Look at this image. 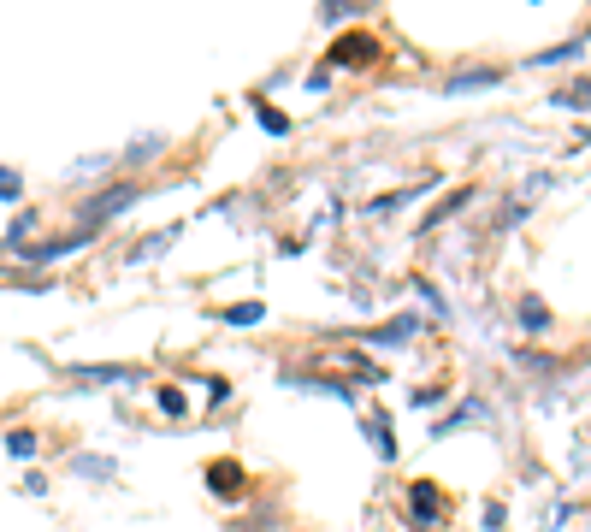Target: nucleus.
Masks as SVG:
<instances>
[{
  "label": "nucleus",
  "instance_id": "1",
  "mask_svg": "<svg viewBox=\"0 0 591 532\" xmlns=\"http://www.w3.org/2000/svg\"><path fill=\"white\" fill-rule=\"evenodd\" d=\"M136 196H142L136 184H107L101 196H89V201H83V225H107V219L131 213V207H136Z\"/></svg>",
  "mask_w": 591,
  "mask_h": 532
},
{
  "label": "nucleus",
  "instance_id": "2",
  "mask_svg": "<svg viewBox=\"0 0 591 532\" xmlns=\"http://www.w3.org/2000/svg\"><path fill=\"white\" fill-rule=\"evenodd\" d=\"M379 54V36H343V42H331V60L337 66H367Z\"/></svg>",
  "mask_w": 591,
  "mask_h": 532
},
{
  "label": "nucleus",
  "instance_id": "3",
  "mask_svg": "<svg viewBox=\"0 0 591 532\" xmlns=\"http://www.w3.org/2000/svg\"><path fill=\"white\" fill-rule=\"evenodd\" d=\"M83 243H89V231H71V237H60V243H42V249H18V255H24V261H60V255H71V249H83Z\"/></svg>",
  "mask_w": 591,
  "mask_h": 532
},
{
  "label": "nucleus",
  "instance_id": "4",
  "mask_svg": "<svg viewBox=\"0 0 591 532\" xmlns=\"http://www.w3.org/2000/svg\"><path fill=\"white\" fill-rule=\"evenodd\" d=\"M207 479H213V491H219V497H243V467H237V462H213V467H207Z\"/></svg>",
  "mask_w": 591,
  "mask_h": 532
},
{
  "label": "nucleus",
  "instance_id": "5",
  "mask_svg": "<svg viewBox=\"0 0 591 532\" xmlns=\"http://www.w3.org/2000/svg\"><path fill=\"white\" fill-rule=\"evenodd\" d=\"M420 332V320H414V314H402V320H391V326H385V332H373L367 337V343H408V337Z\"/></svg>",
  "mask_w": 591,
  "mask_h": 532
},
{
  "label": "nucleus",
  "instance_id": "6",
  "mask_svg": "<svg viewBox=\"0 0 591 532\" xmlns=\"http://www.w3.org/2000/svg\"><path fill=\"white\" fill-rule=\"evenodd\" d=\"M367 432H373V444H379V456H385V462H391V456H396L391 420H385V414H373V420H367Z\"/></svg>",
  "mask_w": 591,
  "mask_h": 532
},
{
  "label": "nucleus",
  "instance_id": "7",
  "mask_svg": "<svg viewBox=\"0 0 591 532\" xmlns=\"http://www.w3.org/2000/svg\"><path fill=\"white\" fill-rule=\"evenodd\" d=\"M521 326H526V332H544V326H550V308H544L538 296H526V302H521Z\"/></svg>",
  "mask_w": 591,
  "mask_h": 532
},
{
  "label": "nucleus",
  "instance_id": "8",
  "mask_svg": "<svg viewBox=\"0 0 591 532\" xmlns=\"http://www.w3.org/2000/svg\"><path fill=\"white\" fill-rule=\"evenodd\" d=\"M77 379H89V385H101V379H136V367H71Z\"/></svg>",
  "mask_w": 591,
  "mask_h": 532
},
{
  "label": "nucleus",
  "instance_id": "9",
  "mask_svg": "<svg viewBox=\"0 0 591 532\" xmlns=\"http://www.w3.org/2000/svg\"><path fill=\"white\" fill-rule=\"evenodd\" d=\"M467 420H479V402H461L450 420H438V432H432V438H450V432H456V426H467Z\"/></svg>",
  "mask_w": 591,
  "mask_h": 532
},
{
  "label": "nucleus",
  "instance_id": "10",
  "mask_svg": "<svg viewBox=\"0 0 591 532\" xmlns=\"http://www.w3.org/2000/svg\"><path fill=\"white\" fill-rule=\"evenodd\" d=\"M497 77H503V71H456V77H450V89H485V83H497Z\"/></svg>",
  "mask_w": 591,
  "mask_h": 532
},
{
  "label": "nucleus",
  "instance_id": "11",
  "mask_svg": "<svg viewBox=\"0 0 591 532\" xmlns=\"http://www.w3.org/2000/svg\"><path fill=\"white\" fill-rule=\"evenodd\" d=\"M414 515L420 521H438V491L432 485H414Z\"/></svg>",
  "mask_w": 591,
  "mask_h": 532
},
{
  "label": "nucleus",
  "instance_id": "12",
  "mask_svg": "<svg viewBox=\"0 0 591 532\" xmlns=\"http://www.w3.org/2000/svg\"><path fill=\"white\" fill-rule=\"evenodd\" d=\"M36 231V213H18L12 219V231H6V249H24V237Z\"/></svg>",
  "mask_w": 591,
  "mask_h": 532
},
{
  "label": "nucleus",
  "instance_id": "13",
  "mask_svg": "<svg viewBox=\"0 0 591 532\" xmlns=\"http://www.w3.org/2000/svg\"><path fill=\"white\" fill-rule=\"evenodd\" d=\"M266 308L261 302H237V308H231V314H225V320H231V326H255V320H261Z\"/></svg>",
  "mask_w": 591,
  "mask_h": 532
},
{
  "label": "nucleus",
  "instance_id": "14",
  "mask_svg": "<svg viewBox=\"0 0 591 532\" xmlns=\"http://www.w3.org/2000/svg\"><path fill=\"white\" fill-rule=\"evenodd\" d=\"M18 190H24V178L12 166H0V201H18Z\"/></svg>",
  "mask_w": 591,
  "mask_h": 532
},
{
  "label": "nucleus",
  "instance_id": "15",
  "mask_svg": "<svg viewBox=\"0 0 591 532\" xmlns=\"http://www.w3.org/2000/svg\"><path fill=\"white\" fill-rule=\"evenodd\" d=\"M6 450H12V456H36V432H12Z\"/></svg>",
  "mask_w": 591,
  "mask_h": 532
},
{
  "label": "nucleus",
  "instance_id": "16",
  "mask_svg": "<svg viewBox=\"0 0 591 532\" xmlns=\"http://www.w3.org/2000/svg\"><path fill=\"white\" fill-rule=\"evenodd\" d=\"M261 125H266L272 136H284V131H290V119H284V113H272V107H261Z\"/></svg>",
  "mask_w": 591,
  "mask_h": 532
},
{
  "label": "nucleus",
  "instance_id": "17",
  "mask_svg": "<svg viewBox=\"0 0 591 532\" xmlns=\"http://www.w3.org/2000/svg\"><path fill=\"white\" fill-rule=\"evenodd\" d=\"M77 473H95V479H107L113 462H95V456H77Z\"/></svg>",
  "mask_w": 591,
  "mask_h": 532
},
{
  "label": "nucleus",
  "instance_id": "18",
  "mask_svg": "<svg viewBox=\"0 0 591 532\" xmlns=\"http://www.w3.org/2000/svg\"><path fill=\"white\" fill-rule=\"evenodd\" d=\"M473 196V190H456V196H444V207H438V213H432V225H438V219H450V213H456L461 201Z\"/></svg>",
  "mask_w": 591,
  "mask_h": 532
},
{
  "label": "nucleus",
  "instance_id": "19",
  "mask_svg": "<svg viewBox=\"0 0 591 532\" xmlns=\"http://www.w3.org/2000/svg\"><path fill=\"white\" fill-rule=\"evenodd\" d=\"M355 12H361V0H331L326 6V18H355Z\"/></svg>",
  "mask_w": 591,
  "mask_h": 532
},
{
  "label": "nucleus",
  "instance_id": "20",
  "mask_svg": "<svg viewBox=\"0 0 591 532\" xmlns=\"http://www.w3.org/2000/svg\"><path fill=\"white\" fill-rule=\"evenodd\" d=\"M160 408H166V414H184V391H172V385H166V391H160Z\"/></svg>",
  "mask_w": 591,
  "mask_h": 532
},
{
  "label": "nucleus",
  "instance_id": "21",
  "mask_svg": "<svg viewBox=\"0 0 591 532\" xmlns=\"http://www.w3.org/2000/svg\"><path fill=\"white\" fill-rule=\"evenodd\" d=\"M556 101H568V107H591V83H580V89H568V95H556Z\"/></svg>",
  "mask_w": 591,
  "mask_h": 532
},
{
  "label": "nucleus",
  "instance_id": "22",
  "mask_svg": "<svg viewBox=\"0 0 591 532\" xmlns=\"http://www.w3.org/2000/svg\"><path fill=\"white\" fill-rule=\"evenodd\" d=\"M432 402H444V391H438V385H420V391H414V408H432Z\"/></svg>",
  "mask_w": 591,
  "mask_h": 532
}]
</instances>
